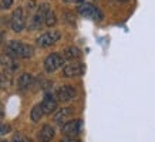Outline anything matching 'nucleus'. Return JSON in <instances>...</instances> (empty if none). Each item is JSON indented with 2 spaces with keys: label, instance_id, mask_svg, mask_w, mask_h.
Instances as JSON below:
<instances>
[{
  "label": "nucleus",
  "instance_id": "obj_1",
  "mask_svg": "<svg viewBox=\"0 0 155 142\" xmlns=\"http://www.w3.org/2000/svg\"><path fill=\"white\" fill-rule=\"evenodd\" d=\"M5 51L6 54H9L13 58H30L34 54V48L30 44H26L23 41L12 40L6 44Z\"/></svg>",
  "mask_w": 155,
  "mask_h": 142
},
{
  "label": "nucleus",
  "instance_id": "obj_2",
  "mask_svg": "<svg viewBox=\"0 0 155 142\" xmlns=\"http://www.w3.org/2000/svg\"><path fill=\"white\" fill-rule=\"evenodd\" d=\"M64 63H66V60H64L63 54H60V53H51L50 56L46 57L43 66H44V70L47 71V73H54L60 67L64 66Z\"/></svg>",
  "mask_w": 155,
  "mask_h": 142
},
{
  "label": "nucleus",
  "instance_id": "obj_3",
  "mask_svg": "<svg viewBox=\"0 0 155 142\" xmlns=\"http://www.w3.org/2000/svg\"><path fill=\"white\" fill-rule=\"evenodd\" d=\"M61 38V33L58 30H50V31H46V33H43L40 37H37L36 40V44H37L38 47H50L53 44H56L58 40Z\"/></svg>",
  "mask_w": 155,
  "mask_h": 142
},
{
  "label": "nucleus",
  "instance_id": "obj_4",
  "mask_svg": "<svg viewBox=\"0 0 155 142\" xmlns=\"http://www.w3.org/2000/svg\"><path fill=\"white\" fill-rule=\"evenodd\" d=\"M78 13L85 17V19H90V20H101L103 19V13L100 11V9L97 6L91 5V3H81L78 6Z\"/></svg>",
  "mask_w": 155,
  "mask_h": 142
},
{
  "label": "nucleus",
  "instance_id": "obj_5",
  "mask_svg": "<svg viewBox=\"0 0 155 142\" xmlns=\"http://www.w3.org/2000/svg\"><path fill=\"white\" fill-rule=\"evenodd\" d=\"M81 128H83V121L81 119H68L61 127V131L67 138H75L80 135Z\"/></svg>",
  "mask_w": 155,
  "mask_h": 142
},
{
  "label": "nucleus",
  "instance_id": "obj_6",
  "mask_svg": "<svg viewBox=\"0 0 155 142\" xmlns=\"http://www.w3.org/2000/svg\"><path fill=\"white\" fill-rule=\"evenodd\" d=\"M10 26L13 28V31H16V33H20V31L24 28V26H26V17H24L23 7H17V9L13 11Z\"/></svg>",
  "mask_w": 155,
  "mask_h": 142
},
{
  "label": "nucleus",
  "instance_id": "obj_7",
  "mask_svg": "<svg viewBox=\"0 0 155 142\" xmlns=\"http://www.w3.org/2000/svg\"><path fill=\"white\" fill-rule=\"evenodd\" d=\"M84 71H85V66L83 63H68L63 68V74L67 78H71V77H78L81 74H84Z\"/></svg>",
  "mask_w": 155,
  "mask_h": 142
},
{
  "label": "nucleus",
  "instance_id": "obj_8",
  "mask_svg": "<svg viewBox=\"0 0 155 142\" xmlns=\"http://www.w3.org/2000/svg\"><path fill=\"white\" fill-rule=\"evenodd\" d=\"M56 95H57V99H60L63 102H68V101L75 98L77 90H75L73 85H63V87H60L57 90Z\"/></svg>",
  "mask_w": 155,
  "mask_h": 142
},
{
  "label": "nucleus",
  "instance_id": "obj_9",
  "mask_svg": "<svg viewBox=\"0 0 155 142\" xmlns=\"http://www.w3.org/2000/svg\"><path fill=\"white\" fill-rule=\"evenodd\" d=\"M40 105H41L43 114H53L57 109V99L54 95L48 92V94H46V97H44V99H43V102Z\"/></svg>",
  "mask_w": 155,
  "mask_h": 142
},
{
  "label": "nucleus",
  "instance_id": "obj_10",
  "mask_svg": "<svg viewBox=\"0 0 155 142\" xmlns=\"http://www.w3.org/2000/svg\"><path fill=\"white\" fill-rule=\"evenodd\" d=\"M54 128L51 125H43V128L38 131L37 139L40 142H51V139L54 138Z\"/></svg>",
  "mask_w": 155,
  "mask_h": 142
},
{
  "label": "nucleus",
  "instance_id": "obj_11",
  "mask_svg": "<svg viewBox=\"0 0 155 142\" xmlns=\"http://www.w3.org/2000/svg\"><path fill=\"white\" fill-rule=\"evenodd\" d=\"M0 64L5 67L7 71H16L17 68H19V64H17V61H16V58L10 57L9 54H6V53L0 56Z\"/></svg>",
  "mask_w": 155,
  "mask_h": 142
},
{
  "label": "nucleus",
  "instance_id": "obj_12",
  "mask_svg": "<svg viewBox=\"0 0 155 142\" xmlns=\"http://www.w3.org/2000/svg\"><path fill=\"white\" fill-rule=\"evenodd\" d=\"M71 114H73V109L71 108H61V109H58V111L54 114V122L60 124V125H64V124L70 119Z\"/></svg>",
  "mask_w": 155,
  "mask_h": 142
},
{
  "label": "nucleus",
  "instance_id": "obj_13",
  "mask_svg": "<svg viewBox=\"0 0 155 142\" xmlns=\"http://www.w3.org/2000/svg\"><path fill=\"white\" fill-rule=\"evenodd\" d=\"M31 82H33V77H31V74H28V73H24V74H21V76L19 77L17 85H19L20 90L24 91V90H27L28 87L31 85Z\"/></svg>",
  "mask_w": 155,
  "mask_h": 142
},
{
  "label": "nucleus",
  "instance_id": "obj_14",
  "mask_svg": "<svg viewBox=\"0 0 155 142\" xmlns=\"http://www.w3.org/2000/svg\"><path fill=\"white\" fill-rule=\"evenodd\" d=\"M64 60H70V61H73V60H77V58H80L81 57V51L80 48L77 47H68L64 50Z\"/></svg>",
  "mask_w": 155,
  "mask_h": 142
},
{
  "label": "nucleus",
  "instance_id": "obj_15",
  "mask_svg": "<svg viewBox=\"0 0 155 142\" xmlns=\"http://www.w3.org/2000/svg\"><path fill=\"white\" fill-rule=\"evenodd\" d=\"M43 115H44V114H43V109H41V105L40 104H36L33 108H31V111H30V118H31L33 122H38V121L41 119Z\"/></svg>",
  "mask_w": 155,
  "mask_h": 142
},
{
  "label": "nucleus",
  "instance_id": "obj_16",
  "mask_svg": "<svg viewBox=\"0 0 155 142\" xmlns=\"http://www.w3.org/2000/svg\"><path fill=\"white\" fill-rule=\"evenodd\" d=\"M56 23H57L56 14H54V11H53L51 9H48L46 16H44V24H46L47 27H51V26H54Z\"/></svg>",
  "mask_w": 155,
  "mask_h": 142
},
{
  "label": "nucleus",
  "instance_id": "obj_17",
  "mask_svg": "<svg viewBox=\"0 0 155 142\" xmlns=\"http://www.w3.org/2000/svg\"><path fill=\"white\" fill-rule=\"evenodd\" d=\"M9 132H10V127H9V125H7V124L0 122V138L5 137V135H7Z\"/></svg>",
  "mask_w": 155,
  "mask_h": 142
},
{
  "label": "nucleus",
  "instance_id": "obj_18",
  "mask_svg": "<svg viewBox=\"0 0 155 142\" xmlns=\"http://www.w3.org/2000/svg\"><path fill=\"white\" fill-rule=\"evenodd\" d=\"M12 142H30V139H27L26 137H23V135H20V134H16L13 138V141Z\"/></svg>",
  "mask_w": 155,
  "mask_h": 142
},
{
  "label": "nucleus",
  "instance_id": "obj_19",
  "mask_svg": "<svg viewBox=\"0 0 155 142\" xmlns=\"http://www.w3.org/2000/svg\"><path fill=\"white\" fill-rule=\"evenodd\" d=\"M12 5H13V0H2V7L3 9H9Z\"/></svg>",
  "mask_w": 155,
  "mask_h": 142
},
{
  "label": "nucleus",
  "instance_id": "obj_20",
  "mask_svg": "<svg viewBox=\"0 0 155 142\" xmlns=\"http://www.w3.org/2000/svg\"><path fill=\"white\" fill-rule=\"evenodd\" d=\"M61 142H81L80 139H77V138H63L61 139Z\"/></svg>",
  "mask_w": 155,
  "mask_h": 142
},
{
  "label": "nucleus",
  "instance_id": "obj_21",
  "mask_svg": "<svg viewBox=\"0 0 155 142\" xmlns=\"http://www.w3.org/2000/svg\"><path fill=\"white\" fill-rule=\"evenodd\" d=\"M3 115H5V108H3V105L0 104V118H2Z\"/></svg>",
  "mask_w": 155,
  "mask_h": 142
},
{
  "label": "nucleus",
  "instance_id": "obj_22",
  "mask_svg": "<svg viewBox=\"0 0 155 142\" xmlns=\"http://www.w3.org/2000/svg\"><path fill=\"white\" fill-rule=\"evenodd\" d=\"M66 3H74V2H81V3H84V0H64Z\"/></svg>",
  "mask_w": 155,
  "mask_h": 142
},
{
  "label": "nucleus",
  "instance_id": "obj_23",
  "mask_svg": "<svg viewBox=\"0 0 155 142\" xmlns=\"http://www.w3.org/2000/svg\"><path fill=\"white\" fill-rule=\"evenodd\" d=\"M3 43V33H0V44Z\"/></svg>",
  "mask_w": 155,
  "mask_h": 142
},
{
  "label": "nucleus",
  "instance_id": "obj_24",
  "mask_svg": "<svg viewBox=\"0 0 155 142\" xmlns=\"http://www.w3.org/2000/svg\"><path fill=\"white\" fill-rule=\"evenodd\" d=\"M2 80H3V78H2V76H0V87H2Z\"/></svg>",
  "mask_w": 155,
  "mask_h": 142
},
{
  "label": "nucleus",
  "instance_id": "obj_25",
  "mask_svg": "<svg viewBox=\"0 0 155 142\" xmlns=\"http://www.w3.org/2000/svg\"><path fill=\"white\" fill-rule=\"evenodd\" d=\"M120 2H128V0H120Z\"/></svg>",
  "mask_w": 155,
  "mask_h": 142
},
{
  "label": "nucleus",
  "instance_id": "obj_26",
  "mask_svg": "<svg viewBox=\"0 0 155 142\" xmlns=\"http://www.w3.org/2000/svg\"><path fill=\"white\" fill-rule=\"evenodd\" d=\"M0 142H6V141H0Z\"/></svg>",
  "mask_w": 155,
  "mask_h": 142
}]
</instances>
